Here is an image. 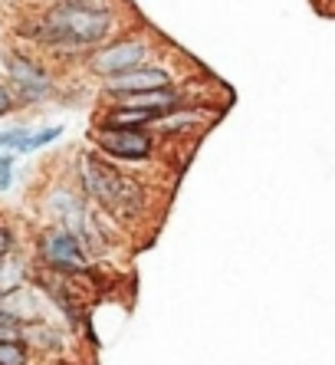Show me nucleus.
<instances>
[{"label": "nucleus", "mask_w": 335, "mask_h": 365, "mask_svg": "<svg viewBox=\"0 0 335 365\" xmlns=\"http://www.w3.org/2000/svg\"><path fill=\"white\" fill-rule=\"evenodd\" d=\"M59 135H63V125H50V128H40V132H30V138H26V145L20 148V155H30V152H36V148H46V145L56 142Z\"/></svg>", "instance_id": "11"}, {"label": "nucleus", "mask_w": 335, "mask_h": 365, "mask_svg": "<svg viewBox=\"0 0 335 365\" xmlns=\"http://www.w3.org/2000/svg\"><path fill=\"white\" fill-rule=\"evenodd\" d=\"M83 187L86 195L96 204H102L105 211L125 217V214H138L145 204V191L135 178H125L118 168H112L109 162H102L96 155L83 158Z\"/></svg>", "instance_id": "2"}, {"label": "nucleus", "mask_w": 335, "mask_h": 365, "mask_svg": "<svg viewBox=\"0 0 335 365\" xmlns=\"http://www.w3.org/2000/svg\"><path fill=\"white\" fill-rule=\"evenodd\" d=\"M0 60H4V50H0Z\"/></svg>", "instance_id": "15"}, {"label": "nucleus", "mask_w": 335, "mask_h": 365, "mask_svg": "<svg viewBox=\"0 0 335 365\" xmlns=\"http://www.w3.org/2000/svg\"><path fill=\"white\" fill-rule=\"evenodd\" d=\"M30 267L24 264V257H17V250L7 257H0V297H7L14 289L26 287L30 283Z\"/></svg>", "instance_id": "8"}, {"label": "nucleus", "mask_w": 335, "mask_h": 365, "mask_svg": "<svg viewBox=\"0 0 335 365\" xmlns=\"http://www.w3.org/2000/svg\"><path fill=\"white\" fill-rule=\"evenodd\" d=\"M171 83L168 73L161 69H128L122 76H112L105 83L109 93H118V96H135V93H151V89H165Z\"/></svg>", "instance_id": "7"}, {"label": "nucleus", "mask_w": 335, "mask_h": 365, "mask_svg": "<svg viewBox=\"0 0 335 365\" xmlns=\"http://www.w3.org/2000/svg\"><path fill=\"white\" fill-rule=\"evenodd\" d=\"M30 132L34 128H24V125H7L0 128V152H17L26 145V138H30Z\"/></svg>", "instance_id": "10"}, {"label": "nucleus", "mask_w": 335, "mask_h": 365, "mask_svg": "<svg viewBox=\"0 0 335 365\" xmlns=\"http://www.w3.org/2000/svg\"><path fill=\"white\" fill-rule=\"evenodd\" d=\"M14 168H17V152L0 155V191H10L14 185Z\"/></svg>", "instance_id": "12"}, {"label": "nucleus", "mask_w": 335, "mask_h": 365, "mask_svg": "<svg viewBox=\"0 0 335 365\" xmlns=\"http://www.w3.org/2000/svg\"><path fill=\"white\" fill-rule=\"evenodd\" d=\"M14 109H17V96L10 93L7 83H0V119H7Z\"/></svg>", "instance_id": "13"}, {"label": "nucleus", "mask_w": 335, "mask_h": 365, "mask_svg": "<svg viewBox=\"0 0 335 365\" xmlns=\"http://www.w3.org/2000/svg\"><path fill=\"white\" fill-rule=\"evenodd\" d=\"M17 250V237H14V230L7 227V224L0 221V257H7Z\"/></svg>", "instance_id": "14"}, {"label": "nucleus", "mask_w": 335, "mask_h": 365, "mask_svg": "<svg viewBox=\"0 0 335 365\" xmlns=\"http://www.w3.org/2000/svg\"><path fill=\"white\" fill-rule=\"evenodd\" d=\"M0 155H4V152H0Z\"/></svg>", "instance_id": "16"}, {"label": "nucleus", "mask_w": 335, "mask_h": 365, "mask_svg": "<svg viewBox=\"0 0 335 365\" xmlns=\"http://www.w3.org/2000/svg\"><path fill=\"white\" fill-rule=\"evenodd\" d=\"M0 69H4V76L10 83V93L17 96V106H36L53 93L50 73L36 60H30L26 53H4Z\"/></svg>", "instance_id": "4"}, {"label": "nucleus", "mask_w": 335, "mask_h": 365, "mask_svg": "<svg viewBox=\"0 0 335 365\" xmlns=\"http://www.w3.org/2000/svg\"><path fill=\"white\" fill-rule=\"evenodd\" d=\"M93 142L99 145L102 152L115 155V158H132V162H142L151 155V138L145 135L142 128H118V125H105L99 122L93 132Z\"/></svg>", "instance_id": "5"}, {"label": "nucleus", "mask_w": 335, "mask_h": 365, "mask_svg": "<svg viewBox=\"0 0 335 365\" xmlns=\"http://www.w3.org/2000/svg\"><path fill=\"white\" fill-rule=\"evenodd\" d=\"M112 30V14L89 0H56L26 36L56 53H86L96 50Z\"/></svg>", "instance_id": "1"}, {"label": "nucleus", "mask_w": 335, "mask_h": 365, "mask_svg": "<svg viewBox=\"0 0 335 365\" xmlns=\"http://www.w3.org/2000/svg\"><path fill=\"white\" fill-rule=\"evenodd\" d=\"M36 264L53 273H69V277H83L89 273V254L79 244L73 230L50 227L36 237Z\"/></svg>", "instance_id": "3"}, {"label": "nucleus", "mask_w": 335, "mask_h": 365, "mask_svg": "<svg viewBox=\"0 0 335 365\" xmlns=\"http://www.w3.org/2000/svg\"><path fill=\"white\" fill-rule=\"evenodd\" d=\"M30 352H26V342L17 336H0V365H26Z\"/></svg>", "instance_id": "9"}, {"label": "nucleus", "mask_w": 335, "mask_h": 365, "mask_svg": "<svg viewBox=\"0 0 335 365\" xmlns=\"http://www.w3.org/2000/svg\"><path fill=\"white\" fill-rule=\"evenodd\" d=\"M145 60V43L138 40H122L115 46H105L89 60V69L99 76H122L128 69H138V63Z\"/></svg>", "instance_id": "6"}]
</instances>
